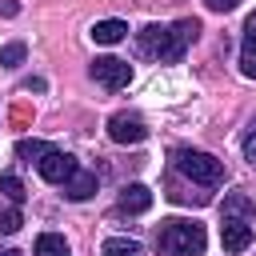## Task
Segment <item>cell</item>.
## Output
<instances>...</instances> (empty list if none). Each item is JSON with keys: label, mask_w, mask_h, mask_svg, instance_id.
I'll list each match as a JSON object with an SVG mask.
<instances>
[{"label": "cell", "mask_w": 256, "mask_h": 256, "mask_svg": "<svg viewBox=\"0 0 256 256\" xmlns=\"http://www.w3.org/2000/svg\"><path fill=\"white\" fill-rule=\"evenodd\" d=\"M196 36H200V20H192V16H184L176 24H148L136 36V52L156 56L160 64H176V60H184V52Z\"/></svg>", "instance_id": "1"}, {"label": "cell", "mask_w": 256, "mask_h": 256, "mask_svg": "<svg viewBox=\"0 0 256 256\" xmlns=\"http://www.w3.org/2000/svg\"><path fill=\"white\" fill-rule=\"evenodd\" d=\"M204 244H208V236H204V224H196V220L172 216V220H164V224L156 228V248H160V256H200Z\"/></svg>", "instance_id": "2"}, {"label": "cell", "mask_w": 256, "mask_h": 256, "mask_svg": "<svg viewBox=\"0 0 256 256\" xmlns=\"http://www.w3.org/2000/svg\"><path fill=\"white\" fill-rule=\"evenodd\" d=\"M172 160H176V172L188 176V180L200 184V188H216V184H224V164H220L212 152H200V148H176Z\"/></svg>", "instance_id": "3"}, {"label": "cell", "mask_w": 256, "mask_h": 256, "mask_svg": "<svg viewBox=\"0 0 256 256\" xmlns=\"http://www.w3.org/2000/svg\"><path fill=\"white\" fill-rule=\"evenodd\" d=\"M92 80L100 88H108V92H120L132 80V64L128 60H116V56H96L92 60Z\"/></svg>", "instance_id": "4"}, {"label": "cell", "mask_w": 256, "mask_h": 256, "mask_svg": "<svg viewBox=\"0 0 256 256\" xmlns=\"http://www.w3.org/2000/svg\"><path fill=\"white\" fill-rule=\"evenodd\" d=\"M76 168H80V164H76L68 152H60V148H48V152L36 160V172H40L48 184H64V180H68Z\"/></svg>", "instance_id": "5"}, {"label": "cell", "mask_w": 256, "mask_h": 256, "mask_svg": "<svg viewBox=\"0 0 256 256\" xmlns=\"http://www.w3.org/2000/svg\"><path fill=\"white\" fill-rule=\"evenodd\" d=\"M108 136H112L116 144H140V140L148 136V128H144V120H140L136 112H116V116L108 120Z\"/></svg>", "instance_id": "6"}, {"label": "cell", "mask_w": 256, "mask_h": 256, "mask_svg": "<svg viewBox=\"0 0 256 256\" xmlns=\"http://www.w3.org/2000/svg\"><path fill=\"white\" fill-rule=\"evenodd\" d=\"M220 244H224V252H244L248 244H252V220H240V216H224V224H220Z\"/></svg>", "instance_id": "7"}, {"label": "cell", "mask_w": 256, "mask_h": 256, "mask_svg": "<svg viewBox=\"0 0 256 256\" xmlns=\"http://www.w3.org/2000/svg\"><path fill=\"white\" fill-rule=\"evenodd\" d=\"M120 212H128V216H140V212H148L152 208V188L148 184H128L124 192H120Z\"/></svg>", "instance_id": "8"}, {"label": "cell", "mask_w": 256, "mask_h": 256, "mask_svg": "<svg viewBox=\"0 0 256 256\" xmlns=\"http://www.w3.org/2000/svg\"><path fill=\"white\" fill-rule=\"evenodd\" d=\"M240 72L256 80V12L244 20V44H240Z\"/></svg>", "instance_id": "9"}, {"label": "cell", "mask_w": 256, "mask_h": 256, "mask_svg": "<svg viewBox=\"0 0 256 256\" xmlns=\"http://www.w3.org/2000/svg\"><path fill=\"white\" fill-rule=\"evenodd\" d=\"M60 188H64V196H68V200H88V196L96 192V172L76 168V172H72V176H68Z\"/></svg>", "instance_id": "10"}, {"label": "cell", "mask_w": 256, "mask_h": 256, "mask_svg": "<svg viewBox=\"0 0 256 256\" xmlns=\"http://www.w3.org/2000/svg\"><path fill=\"white\" fill-rule=\"evenodd\" d=\"M128 36V24L124 20H96L92 24V40L96 44H120Z\"/></svg>", "instance_id": "11"}, {"label": "cell", "mask_w": 256, "mask_h": 256, "mask_svg": "<svg viewBox=\"0 0 256 256\" xmlns=\"http://www.w3.org/2000/svg\"><path fill=\"white\" fill-rule=\"evenodd\" d=\"M32 256H68V240H64L60 232H40Z\"/></svg>", "instance_id": "12"}, {"label": "cell", "mask_w": 256, "mask_h": 256, "mask_svg": "<svg viewBox=\"0 0 256 256\" xmlns=\"http://www.w3.org/2000/svg\"><path fill=\"white\" fill-rule=\"evenodd\" d=\"M224 216H240V220H256V204L244 196V192H232V196H224V208H220Z\"/></svg>", "instance_id": "13"}, {"label": "cell", "mask_w": 256, "mask_h": 256, "mask_svg": "<svg viewBox=\"0 0 256 256\" xmlns=\"http://www.w3.org/2000/svg\"><path fill=\"white\" fill-rule=\"evenodd\" d=\"M100 256H140V244L128 240V236H112V240H104Z\"/></svg>", "instance_id": "14"}, {"label": "cell", "mask_w": 256, "mask_h": 256, "mask_svg": "<svg viewBox=\"0 0 256 256\" xmlns=\"http://www.w3.org/2000/svg\"><path fill=\"white\" fill-rule=\"evenodd\" d=\"M20 224H24L20 208H16V204H0V236H12V232H20Z\"/></svg>", "instance_id": "15"}, {"label": "cell", "mask_w": 256, "mask_h": 256, "mask_svg": "<svg viewBox=\"0 0 256 256\" xmlns=\"http://www.w3.org/2000/svg\"><path fill=\"white\" fill-rule=\"evenodd\" d=\"M24 52H28V48H24L20 40L4 44V48H0V68H16V64H24Z\"/></svg>", "instance_id": "16"}, {"label": "cell", "mask_w": 256, "mask_h": 256, "mask_svg": "<svg viewBox=\"0 0 256 256\" xmlns=\"http://www.w3.org/2000/svg\"><path fill=\"white\" fill-rule=\"evenodd\" d=\"M48 148H52V144H44V140H20V144H16V156L32 164V160H40Z\"/></svg>", "instance_id": "17"}, {"label": "cell", "mask_w": 256, "mask_h": 256, "mask_svg": "<svg viewBox=\"0 0 256 256\" xmlns=\"http://www.w3.org/2000/svg\"><path fill=\"white\" fill-rule=\"evenodd\" d=\"M0 192H4L12 204H24V196H28L24 184H20V176H0Z\"/></svg>", "instance_id": "18"}, {"label": "cell", "mask_w": 256, "mask_h": 256, "mask_svg": "<svg viewBox=\"0 0 256 256\" xmlns=\"http://www.w3.org/2000/svg\"><path fill=\"white\" fill-rule=\"evenodd\" d=\"M244 160L256 168V116H252V124H248V132H244Z\"/></svg>", "instance_id": "19"}, {"label": "cell", "mask_w": 256, "mask_h": 256, "mask_svg": "<svg viewBox=\"0 0 256 256\" xmlns=\"http://www.w3.org/2000/svg\"><path fill=\"white\" fill-rule=\"evenodd\" d=\"M204 8L208 12H232V8H240V0H204Z\"/></svg>", "instance_id": "20"}, {"label": "cell", "mask_w": 256, "mask_h": 256, "mask_svg": "<svg viewBox=\"0 0 256 256\" xmlns=\"http://www.w3.org/2000/svg\"><path fill=\"white\" fill-rule=\"evenodd\" d=\"M0 256H20V252H0Z\"/></svg>", "instance_id": "21"}]
</instances>
